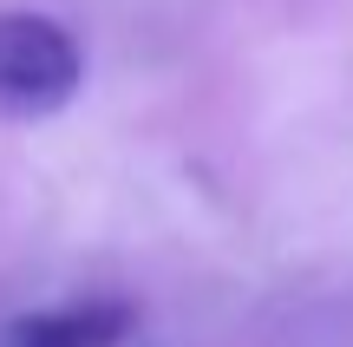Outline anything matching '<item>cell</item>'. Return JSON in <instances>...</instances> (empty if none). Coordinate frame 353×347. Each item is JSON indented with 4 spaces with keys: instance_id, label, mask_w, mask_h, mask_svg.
<instances>
[{
    "instance_id": "6da1fadb",
    "label": "cell",
    "mask_w": 353,
    "mask_h": 347,
    "mask_svg": "<svg viewBox=\"0 0 353 347\" xmlns=\"http://www.w3.org/2000/svg\"><path fill=\"white\" fill-rule=\"evenodd\" d=\"M85 52L52 13H0V112L7 118H46L79 99Z\"/></svg>"
},
{
    "instance_id": "7a4b0ae2",
    "label": "cell",
    "mask_w": 353,
    "mask_h": 347,
    "mask_svg": "<svg viewBox=\"0 0 353 347\" xmlns=\"http://www.w3.org/2000/svg\"><path fill=\"white\" fill-rule=\"evenodd\" d=\"M138 335V301L125 295H72L52 308H26L7 321V347H118Z\"/></svg>"
},
{
    "instance_id": "3957f363",
    "label": "cell",
    "mask_w": 353,
    "mask_h": 347,
    "mask_svg": "<svg viewBox=\"0 0 353 347\" xmlns=\"http://www.w3.org/2000/svg\"><path fill=\"white\" fill-rule=\"evenodd\" d=\"M347 347H353V315H347Z\"/></svg>"
}]
</instances>
